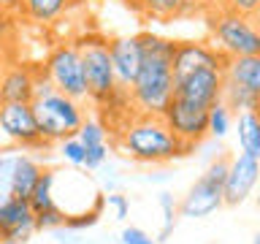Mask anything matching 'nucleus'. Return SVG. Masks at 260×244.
<instances>
[{
	"label": "nucleus",
	"mask_w": 260,
	"mask_h": 244,
	"mask_svg": "<svg viewBox=\"0 0 260 244\" xmlns=\"http://www.w3.org/2000/svg\"><path fill=\"white\" fill-rule=\"evenodd\" d=\"M141 46V68L130 84V103L138 114H162L174 98V71L171 60L176 52L174 38H162L157 33H136Z\"/></svg>",
	"instance_id": "nucleus-1"
},
{
	"label": "nucleus",
	"mask_w": 260,
	"mask_h": 244,
	"mask_svg": "<svg viewBox=\"0 0 260 244\" xmlns=\"http://www.w3.org/2000/svg\"><path fill=\"white\" fill-rule=\"evenodd\" d=\"M114 146L127 155L136 163H146V166H162L176 158L190 155V149L174 136L162 114H133L125 128L114 138Z\"/></svg>",
	"instance_id": "nucleus-2"
},
{
	"label": "nucleus",
	"mask_w": 260,
	"mask_h": 244,
	"mask_svg": "<svg viewBox=\"0 0 260 244\" xmlns=\"http://www.w3.org/2000/svg\"><path fill=\"white\" fill-rule=\"evenodd\" d=\"M203 16H206L209 44L217 46L225 57L260 54V33H257L255 19L233 14L222 6L211 3V0H209V6L203 8Z\"/></svg>",
	"instance_id": "nucleus-3"
},
{
	"label": "nucleus",
	"mask_w": 260,
	"mask_h": 244,
	"mask_svg": "<svg viewBox=\"0 0 260 244\" xmlns=\"http://www.w3.org/2000/svg\"><path fill=\"white\" fill-rule=\"evenodd\" d=\"M32 114H36L38 130L44 136V141L52 146L54 141H65L79 133V128L87 119V109L84 103L73 101V98L62 95V93H49L44 98H32L30 101Z\"/></svg>",
	"instance_id": "nucleus-4"
},
{
	"label": "nucleus",
	"mask_w": 260,
	"mask_h": 244,
	"mask_svg": "<svg viewBox=\"0 0 260 244\" xmlns=\"http://www.w3.org/2000/svg\"><path fill=\"white\" fill-rule=\"evenodd\" d=\"M79 57H81V68H84V84H87V101L89 103H101L103 98H109L117 87L111 68V57H109V38L101 33H84L76 41Z\"/></svg>",
	"instance_id": "nucleus-5"
},
{
	"label": "nucleus",
	"mask_w": 260,
	"mask_h": 244,
	"mask_svg": "<svg viewBox=\"0 0 260 244\" xmlns=\"http://www.w3.org/2000/svg\"><path fill=\"white\" fill-rule=\"evenodd\" d=\"M44 71L57 93L68 95L79 103H87L84 68H81V57L73 41H62L49 52V57L44 60Z\"/></svg>",
	"instance_id": "nucleus-6"
},
{
	"label": "nucleus",
	"mask_w": 260,
	"mask_h": 244,
	"mask_svg": "<svg viewBox=\"0 0 260 244\" xmlns=\"http://www.w3.org/2000/svg\"><path fill=\"white\" fill-rule=\"evenodd\" d=\"M162 117H166L168 128L174 130V136L190 152L209 136V109L206 106L182 101V98H171Z\"/></svg>",
	"instance_id": "nucleus-7"
},
{
	"label": "nucleus",
	"mask_w": 260,
	"mask_h": 244,
	"mask_svg": "<svg viewBox=\"0 0 260 244\" xmlns=\"http://www.w3.org/2000/svg\"><path fill=\"white\" fill-rule=\"evenodd\" d=\"M0 130L14 144L27 146V149H46L49 146L38 130L30 103H0Z\"/></svg>",
	"instance_id": "nucleus-8"
},
{
	"label": "nucleus",
	"mask_w": 260,
	"mask_h": 244,
	"mask_svg": "<svg viewBox=\"0 0 260 244\" xmlns=\"http://www.w3.org/2000/svg\"><path fill=\"white\" fill-rule=\"evenodd\" d=\"M225 63L228 57L217 46H211L209 41H176L171 71H174V81H176L195 71H222Z\"/></svg>",
	"instance_id": "nucleus-9"
},
{
	"label": "nucleus",
	"mask_w": 260,
	"mask_h": 244,
	"mask_svg": "<svg viewBox=\"0 0 260 244\" xmlns=\"http://www.w3.org/2000/svg\"><path fill=\"white\" fill-rule=\"evenodd\" d=\"M36 233V215L30 203L16 195L0 201V244H24Z\"/></svg>",
	"instance_id": "nucleus-10"
},
{
	"label": "nucleus",
	"mask_w": 260,
	"mask_h": 244,
	"mask_svg": "<svg viewBox=\"0 0 260 244\" xmlns=\"http://www.w3.org/2000/svg\"><path fill=\"white\" fill-rule=\"evenodd\" d=\"M257 176H260L257 158H252L247 152H239L236 158H231V166H228L222 182V206H239V203L247 201Z\"/></svg>",
	"instance_id": "nucleus-11"
},
{
	"label": "nucleus",
	"mask_w": 260,
	"mask_h": 244,
	"mask_svg": "<svg viewBox=\"0 0 260 244\" xmlns=\"http://www.w3.org/2000/svg\"><path fill=\"white\" fill-rule=\"evenodd\" d=\"M222 95V71H195L174 81V98L209 106L219 101Z\"/></svg>",
	"instance_id": "nucleus-12"
},
{
	"label": "nucleus",
	"mask_w": 260,
	"mask_h": 244,
	"mask_svg": "<svg viewBox=\"0 0 260 244\" xmlns=\"http://www.w3.org/2000/svg\"><path fill=\"white\" fill-rule=\"evenodd\" d=\"M32 79H36V65H27L16 57L8 60L0 71V103H30Z\"/></svg>",
	"instance_id": "nucleus-13"
},
{
	"label": "nucleus",
	"mask_w": 260,
	"mask_h": 244,
	"mask_svg": "<svg viewBox=\"0 0 260 244\" xmlns=\"http://www.w3.org/2000/svg\"><path fill=\"white\" fill-rule=\"evenodd\" d=\"M109 57H111V68L117 87L130 89L138 68H141V46H138L136 36H119L109 38Z\"/></svg>",
	"instance_id": "nucleus-14"
},
{
	"label": "nucleus",
	"mask_w": 260,
	"mask_h": 244,
	"mask_svg": "<svg viewBox=\"0 0 260 244\" xmlns=\"http://www.w3.org/2000/svg\"><path fill=\"white\" fill-rule=\"evenodd\" d=\"M222 206V185L211 182L209 176H201L198 182L190 187L184 201L179 203V215L182 217H206L211 211Z\"/></svg>",
	"instance_id": "nucleus-15"
},
{
	"label": "nucleus",
	"mask_w": 260,
	"mask_h": 244,
	"mask_svg": "<svg viewBox=\"0 0 260 244\" xmlns=\"http://www.w3.org/2000/svg\"><path fill=\"white\" fill-rule=\"evenodd\" d=\"M127 8L141 14L144 19H157V22H174L182 16L203 14L201 6L190 3V0H125Z\"/></svg>",
	"instance_id": "nucleus-16"
},
{
	"label": "nucleus",
	"mask_w": 260,
	"mask_h": 244,
	"mask_svg": "<svg viewBox=\"0 0 260 244\" xmlns=\"http://www.w3.org/2000/svg\"><path fill=\"white\" fill-rule=\"evenodd\" d=\"M41 174H44V166L36 163L32 158H24V155H22V158H14L11 176H8V190H11V195L27 201L30 193L36 190Z\"/></svg>",
	"instance_id": "nucleus-17"
},
{
	"label": "nucleus",
	"mask_w": 260,
	"mask_h": 244,
	"mask_svg": "<svg viewBox=\"0 0 260 244\" xmlns=\"http://www.w3.org/2000/svg\"><path fill=\"white\" fill-rule=\"evenodd\" d=\"M222 76L236 81V84L260 93V54H239V57H228Z\"/></svg>",
	"instance_id": "nucleus-18"
},
{
	"label": "nucleus",
	"mask_w": 260,
	"mask_h": 244,
	"mask_svg": "<svg viewBox=\"0 0 260 244\" xmlns=\"http://www.w3.org/2000/svg\"><path fill=\"white\" fill-rule=\"evenodd\" d=\"M219 101L228 106L231 114H241V111H257L260 106V93H252V89L236 84V81L222 76V95Z\"/></svg>",
	"instance_id": "nucleus-19"
},
{
	"label": "nucleus",
	"mask_w": 260,
	"mask_h": 244,
	"mask_svg": "<svg viewBox=\"0 0 260 244\" xmlns=\"http://www.w3.org/2000/svg\"><path fill=\"white\" fill-rule=\"evenodd\" d=\"M71 8V0H22L19 16L30 22H54Z\"/></svg>",
	"instance_id": "nucleus-20"
},
{
	"label": "nucleus",
	"mask_w": 260,
	"mask_h": 244,
	"mask_svg": "<svg viewBox=\"0 0 260 244\" xmlns=\"http://www.w3.org/2000/svg\"><path fill=\"white\" fill-rule=\"evenodd\" d=\"M239 144L241 152L260 158V119L257 111H241L239 114Z\"/></svg>",
	"instance_id": "nucleus-21"
},
{
	"label": "nucleus",
	"mask_w": 260,
	"mask_h": 244,
	"mask_svg": "<svg viewBox=\"0 0 260 244\" xmlns=\"http://www.w3.org/2000/svg\"><path fill=\"white\" fill-rule=\"evenodd\" d=\"M52 185H54V171H46L44 168V174H41L38 179V185H36V190L30 193V209H32V215H38V211H46V209H52L54 206V195H52Z\"/></svg>",
	"instance_id": "nucleus-22"
},
{
	"label": "nucleus",
	"mask_w": 260,
	"mask_h": 244,
	"mask_svg": "<svg viewBox=\"0 0 260 244\" xmlns=\"http://www.w3.org/2000/svg\"><path fill=\"white\" fill-rule=\"evenodd\" d=\"M228 128H231V111H228V106L222 101L211 103L209 106V136L222 138L228 133Z\"/></svg>",
	"instance_id": "nucleus-23"
},
{
	"label": "nucleus",
	"mask_w": 260,
	"mask_h": 244,
	"mask_svg": "<svg viewBox=\"0 0 260 244\" xmlns=\"http://www.w3.org/2000/svg\"><path fill=\"white\" fill-rule=\"evenodd\" d=\"M76 138L84 146H95V144H106V130H103V125L98 119H84V125L79 128V133H76Z\"/></svg>",
	"instance_id": "nucleus-24"
},
{
	"label": "nucleus",
	"mask_w": 260,
	"mask_h": 244,
	"mask_svg": "<svg viewBox=\"0 0 260 244\" xmlns=\"http://www.w3.org/2000/svg\"><path fill=\"white\" fill-rule=\"evenodd\" d=\"M16 44V14L0 11V49L14 52Z\"/></svg>",
	"instance_id": "nucleus-25"
},
{
	"label": "nucleus",
	"mask_w": 260,
	"mask_h": 244,
	"mask_svg": "<svg viewBox=\"0 0 260 244\" xmlns=\"http://www.w3.org/2000/svg\"><path fill=\"white\" fill-rule=\"evenodd\" d=\"M62 225H65V211L57 203L52 209L36 215V231H52V228H62Z\"/></svg>",
	"instance_id": "nucleus-26"
},
{
	"label": "nucleus",
	"mask_w": 260,
	"mask_h": 244,
	"mask_svg": "<svg viewBox=\"0 0 260 244\" xmlns=\"http://www.w3.org/2000/svg\"><path fill=\"white\" fill-rule=\"evenodd\" d=\"M211 3L222 6L233 14L249 16V19H257V11H260V0H211Z\"/></svg>",
	"instance_id": "nucleus-27"
},
{
	"label": "nucleus",
	"mask_w": 260,
	"mask_h": 244,
	"mask_svg": "<svg viewBox=\"0 0 260 244\" xmlns=\"http://www.w3.org/2000/svg\"><path fill=\"white\" fill-rule=\"evenodd\" d=\"M60 149H62V158L68 163H73V166H81V163H84V144H81L76 136L60 141Z\"/></svg>",
	"instance_id": "nucleus-28"
},
{
	"label": "nucleus",
	"mask_w": 260,
	"mask_h": 244,
	"mask_svg": "<svg viewBox=\"0 0 260 244\" xmlns=\"http://www.w3.org/2000/svg\"><path fill=\"white\" fill-rule=\"evenodd\" d=\"M106 155H109V146H106V144L84 146V163H81V166H87L89 171H92V168H98L106 160Z\"/></svg>",
	"instance_id": "nucleus-29"
},
{
	"label": "nucleus",
	"mask_w": 260,
	"mask_h": 244,
	"mask_svg": "<svg viewBox=\"0 0 260 244\" xmlns=\"http://www.w3.org/2000/svg\"><path fill=\"white\" fill-rule=\"evenodd\" d=\"M122 244H152V239L141 231V228H127V231L122 233Z\"/></svg>",
	"instance_id": "nucleus-30"
},
{
	"label": "nucleus",
	"mask_w": 260,
	"mask_h": 244,
	"mask_svg": "<svg viewBox=\"0 0 260 244\" xmlns=\"http://www.w3.org/2000/svg\"><path fill=\"white\" fill-rule=\"evenodd\" d=\"M19 6H22V0H0V11H8L16 16H19Z\"/></svg>",
	"instance_id": "nucleus-31"
},
{
	"label": "nucleus",
	"mask_w": 260,
	"mask_h": 244,
	"mask_svg": "<svg viewBox=\"0 0 260 244\" xmlns=\"http://www.w3.org/2000/svg\"><path fill=\"white\" fill-rule=\"evenodd\" d=\"M109 201L114 203V206H117V215H119V217H127V201L122 198V195H111Z\"/></svg>",
	"instance_id": "nucleus-32"
},
{
	"label": "nucleus",
	"mask_w": 260,
	"mask_h": 244,
	"mask_svg": "<svg viewBox=\"0 0 260 244\" xmlns=\"http://www.w3.org/2000/svg\"><path fill=\"white\" fill-rule=\"evenodd\" d=\"M14 57H16L14 52H6V49H0V71H3V65H6L8 60H14Z\"/></svg>",
	"instance_id": "nucleus-33"
},
{
	"label": "nucleus",
	"mask_w": 260,
	"mask_h": 244,
	"mask_svg": "<svg viewBox=\"0 0 260 244\" xmlns=\"http://www.w3.org/2000/svg\"><path fill=\"white\" fill-rule=\"evenodd\" d=\"M190 3H195V6H201V8H206V6H209V0H190Z\"/></svg>",
	"instance_id": "nucleus-34"
},
{
	"label": "nucleus",
	"mask_w": 260,
	"mask_h": 244,
	"mask_svg": "<svg viewBox=\"0 0 260 244\" xmlns=\"http://www.w3.org/2000/svg\"><path fill=\"white\" fill-rule=\"evenodd\" d=\"M255 244H260V236H257V239H255Z\"/></svg>",
	"instance_id": "nucleus-35"
},
{
	"label": "nucleus",
	"mask_w": 260,
	"mask_h": 244,
	"mask_svg": "<svg viewBox=\"0 0 260 244\" xmlns=\"http://www.w3.org/2000/svg\"><path fill=\"white\" fill-rule=\"evenodd\" d=\"M71 3H81V0H71Z\"/></svg>",
	"instance_id": "nucleus-36"
}]
</instances>
